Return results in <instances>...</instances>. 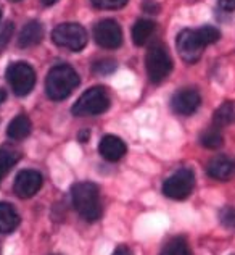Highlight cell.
<instances>
[{"label": "cell", "instance_id": "cell-1", "mask_svg": "<svg viewBox=\"0 0 235 255\" xmlns=\"http://www.w3.org/2000/svg\"><path fill=\"white\" fill-rule=\"evenodd\" d=\"M73 205L85 221H97L102 217L100 191L93 183H78L71 189Z\"/></svg>", "mask_w": 235, "mask_h": 255}, {"label": "cell", "instance_id": "cell-2", "mask_svg": "<svg viewBox=\"0 0 235 255\" xmlns=\"http://www.w3.org/2000/svg\"><path fill=\"white\" fill-rule=\"evenodd\" d=\"M79 84V75L68 65L53 66L47 75L45 89L52 100H63L70 96Z\"/></svg>", "mask_w": 235, "mask_h": 255}, {"label": "cell", "instance_id": "cell-3", "mask_svg": "<svg viewBox=\"0 0 235 255\" xmlns=\"http://www.w3.org/2000/svg\"><path fill=\"white\" fill-rule=\"evenodd\" d=\"M110 97L103 87H92L87 89L78 102L73 105V113L76 117H95L108 110Z\"/></svg>", "mask_w": 235, "mask_h": 255}, {"label": "cell", "instance_id": "cell-4", "mask_svg": "<svg viewBox=\"0 0 235 255\" xmlns=\"http://www.w3.org/2000/svg\"><path fill=\"white\" fill-rule=\"evenodd\" d=\"M147 73L153 83H161L169 76L172 70V60L167 53V49L163 44H153L149 52H147L145 58Z\"/></svg>", "mask_w": 235, "mask_h": 255}, {"label": "cell", "instance_id": "cell-5", "mask_svg": "<svg viewBox=\"0 0 235 255\" xmlns=\"http://www.w3.org/2000/svg\"><path fill=\"white\" fill-rule=\"evenodd\" d=\"M52 41L73 52H80L87 44V31L78 23H65L52 32Z\"/></svg>", "mask_w": 235, "mask_h": 255}, {"label": "cell", "instance_id": "cell-6", "mask_svg": "<svg viewBox=\"0 0 235 255\" xmlns=\"http://www.w3.org/2000/svg\"><path fill=\"white\" fill-rule=\"evenodd\" d=\"M195 186V174L190 168H180L164 181L163 194L174 200H184L192 194Z\"/></svg>", "mask_w": 235, "mask_h": 255}, {"label": "cell", "instance_id": "cell-7", "mask_svg": "<svg viewBox=\"0 0 235 255\" xmlns=\"http://www.w3.org/2000/svg\"><path fill=\"white\" fill-rule=\"evenodd\" d=\"M6 81L11 86L13 92L16 96L23 97L34 89L36 84V73L31 68L28 63L24 62H16L11 63L6 68Z\"/></svg>", "mask_w": 235, "mask_h": 255}, {"label": "cell", "instance_id": "cell-8", "mask_svg": "<svg viewBox=\"0 0 235 255\" xmlns=\"http://www.w3.org/2000/svg\"><path fill=\"white\" fill-rule=\"evenodd\" d=\"M177 52L180 58L187 63H195L201 57L205 44L201 42L197 29H184L177 36Z\"/></svg>", "mask_w": 235, "mask_h": 255}, {"label": "cell", "instance_id": "cell-9", "mask_svg": "<svg viewBox=\"0 0 235 255\" xmlns=\"http://www.w3.org/2000/svg\"><path fill=\"white\" fill-rule=\"evenodd\" d=\"M93 39L103 49H118L123 44V31L115 19H103L93 26Z\"/></svg>", "mask_w": 235, "mask_h": 255}, {"label": "cell", "instance_id": "cell-10", "mask_svg": "<svg viewBox=\"0 0 235 255\" xmlns=\"http://www.w3.org/2000/svg\"><path fill=\"white\" fill-rule=\"evenodd\" d=\"M42 187V174L36 170H23L16 174L15 179V194L21 199H29L36 196Z\"/></svg>", "mask_w": 235, "mask_h": 255}, {"label": "cell", "instance_id": "cell-11", "mask_svg": "<svg viewBox=\"0 0 235 255\" xmlns=\"http://www.w3.org/2000/svg\"><path fill=\"white\" fill-rule=\"evenodd\" d=\"M201 105V97L195 89H182L177 91L171 99V109L177 115L189 117L198 110Z\"/></svg>", "mask_w": 235, "mask_h": 255}, {"label": "cell", "instance_id": "cell-12", "mask_svg": "<svg viewBox=\"0 0 235 255\" xmlns=\"http://www.w3.org/2000/svg\"><path fill=\"white\" fill-rule=\"evenodd\" d=\"M98 152H100V155L105 160H108V162H118V160H121L126 155L127 147L123 139L108 134V136H103L102 140H100Z\"/></svg>", "mask_w": 235, "mask_h": 255}, {"label": "cell", "instance_id": "cell-13", "mask_svg": "<svg viewBox=\"0 0 235 255\" xmlns=\"http://www.w3.org/2000/svg\"><path fill=\"white\" fill-rule=\"evenodd\" d=\"M206 171L214 179L227 181L235 173V163L226 155H216L210 160V163L206 166Z\"/></svg>", "mask_w": 235, "mask_h": 255}, {"label": "cell", "instance_id": "cell-14", "mask_svg": "<svg viewBox=\"0 0 235 255\" xmlns=\"http://www.w3.org/2000/svg\"><path fill=\"white\" fill-rule=\"evenodd\" d=\"M19 225V215L10 204L0 202V233L10 234Z\"/></svg>", "mask_w": 235, "mask_h": 255}, {"label": "cell", "instance_id": "cell-15", "mask_svg": "<svg viewBox=\"0 0 235 255\" xmlns=\"http://www.w3.org/2000/svg\"><path fill=\"white\" fill-rule=\"evenodd\" d=\"M44 34V29L40 23L37 21H29L28 24H24V28L21 29V34L18 37V45L19 47H32L40 42Z\"/></svg>", "mask_w": 235, "mask_h": 255}, {"label": "cell", "instance_id": "cell-16", "mask_svg": "<svg viewBox=\"0 0 235 255\" xmlns=\"http://www.w3.org/2000/svg\"><path fill=\"white\" fill-rule=\"evenodd\" d=\"M31 120L26 115H18L16 118H13V122L8 125L6 134L13 140H21L24 137H28L31 134Z\"/></svg>", "mask_w": 235, "mask_h": 255}, {"label": "cell", "instance_id": "cell-17", "mask_svg": "<svg viewBox=\"0 0 235 255\" xmlns=\"http://www.w3.org/2000/svg\"><path fill=\"white\" fill-rule=\"evenodd\" d=\"M155 31V23L150 19H139L132 28V41L136 45H144Z\"/></svg>", "mask_w": 235, "mask_h": 255}, {"label": "cell", "instance_id": "cell-18", "mask_svg": "<svg viewBox=\"0 0 235 255\" xmlns=\"http://www.w3.org/2000/svg\"><path fill=\"white\" fill-rule=\"evenodd\" d=\"M234 122H235V105L232 102H224L216 112H214L213 123L216 128L229 126Z\"/></svg>", "mask_w": 235, "mask_h": 255}, {"label": "cell", "instance_id": "cell-19", "mask_svg": "<svg viewBox=\"0 0 235 255\" xmlns=\"http://www.w3.org/2000/svg\"><path fill=\"white\" fill-rule=\"evenodd\" d=\"M161 255H192L190 246L184 238H172L171 241H167L164 244Z\"/></svg>", "mask_w": 235, "mask_h": 255}, {"label": "cell", "instance_id": "cell-20", "mask_svg": "<svg viewBox=\"0 0 235 255\" xmlns=\"http://www.w3.org/2000/svg\"><path fill=\"white\" fill-rule=\"evenodd\" d=\"M200 144L203 147H206V149L216 150L223 145V134H221L219 129H216V128H211V129H208L201 134Z\"/></svg>", "mask_w": 235, "mask_h": 255}, {"label": "cell", "instance_id": "cell-21", "mask_svg": "<svg viewBox=\"0 0 235 255\" xmlns=\"http://www.w3.org/2000/svg\"><path fill=\"white\" fill-rule=\"evenodd\" d=\"M197 32H198V36L201 39V42H203L205 45L214 44V42H218L221 39L219 29L214 28V26H203V28H198Z\"/></svg>", "mask_w": 235, "mask_h": 255}, {"label": "cell", "instance_id": "cell-22", "mask_svg": "<svg viewBox=\"0 0 235 255\" xmlns=\"http://www.w3.org/2000/svg\"><path fill=\"white\" fill-rule=\"evenodd\" d=\"M18 162V157L10 150H0V178L8 173L13 165Z\"/></svg>", "mask_w": 235, "mask_h": 255}, {"label": "cell", "instance_id": "cell-23", "mask_svg": "<svg viewBox=\"0 0 235 255\" xmlns=\"http://www.w3.org/2000/svg\"><path fill=\"white\" fill-rule=\"evenodd\" d=\"M219 221L223 223L226 228H235V207L232 205H226L221 209L219 212Z\"/></svg>", "mask_w": 235, "mask_h": 255}, {"label": "cell", "instance_id": "cell-24", "mask_svg": "<svg viewBox=\"0 0 235 255\" xmlns=\"http://www.w3.org/2000/svg\"><path fill=\"white\" fill-rule=\"evenodd\" d=\"M116 70V62L115 60L105 58V60H98V62L93 63V71L97 75H110Z\"/></svg>", "mask_w": 235, "mask_h": 255}, {"label": "cell", "instance_id": "cell-25", "mask_svg": "<svg viewBox=\"0 0 235 255\" xmlns=\"http://www.w3.org/2000/svg\"><path fill=\"white\" fill-rule=\"evenodd\" d=\"M92 3L100 10H118L123 8L127 0H92Z\"/></svg>", "mask_w": 235, "mask_h": 255}, {"label": "cell", "instance_id": "cell-26", "mask_svg": "<svg viewBox=\"0 0 235 255\" xmlns=\"http://www.w3.org/2000/svg\"><path fill=\"white\" fill-rule=\"evenodd\" d=\"M219 6L226 11H234L235 10V0H218Z\"/></svg>", "mask_w": 235, "mask_h": 255}, {"label": "cell", "instance_id": "cell-27", "mask_svg": "<svg viewBox=\"0 0 235 255\" xmlns=\"http://www.w3.org/2000/svg\"><path fill=\"white\" fill-rule=\"evenodd\" d=\"M10 34H11V23H6L3 34L0 36V45H3L6 41H8V39H10Z\"/></svg>", "mask_w": 235, "mask_h": 255}, {"label": "cell", "instance_id": "cell-28", "mask_svg": "<svg viewBox=\"0 0 235 255\" xmlns=\"http://www.w3.org/2000/svg\"><path fill=\"white\" fill-rule=\"evenodd\" d=\"M113 255H132V252L129 251V247L126 246H119L118 249L113 252Z\"/></svg>", "mask_w": 235, "mask_h": 255}, {"label": "cell", "instance_id": "cell-29", "mask_svg": "<svg viewBox=\"0 0 235 255\" xmlns=\"http://www.w3.org/2000/svg\"><path fill=\"white\" fill-rule=\"evenodd\" d=\"M5 99H6V92L3 89H0V104H2Z\"/></svg>", "mask_w": 235, "mask_h": 255}, {"label": "cell", "instance_id": "cell-30", "mask_svg": "<svg viewBox=\"0 0 235 255\" xmlns=\"http://www.w3.org/2000/svg\"><path fill=\"white\" fill-rule=\"evenodd\" d=\"M58 0H42V3L44 5H53V3H57Z\"/></svg>", "mask_w": 235, "mask_h": 255}, {"label": "cell", "instance_id": "cell-31", "mask_svg": "<svg viewBox=\"0 0 235 255\" xmlns=\"http://www.w3.org/2000/svg\"><path fill=\"white\" fill-rule=\"evenodd\" d=\"M0 18H2V11H0Z\"/></svg>", "mask_w": 235, "mask_h": 255}]
</instances>
